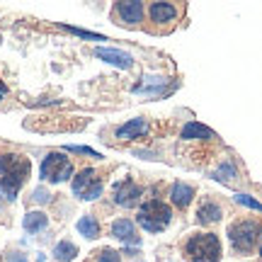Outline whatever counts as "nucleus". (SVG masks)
I'll return each mask as SVG.
<instances>
[{"label": "nucleus", "mask_w": 262, "mask_h": 262, "mask_svg": "<svg viewBox=\"0 0 262 262\" xmlns=\"http://www.w3.org/2000/svg\"><path fill=\"white\" fill-rule=\"evenodd\" d=\"M29 172H32L29 158L19 153H3L0 156V194L8 202H15L22 185L27 182Z\"/></svg>", "instance_id": "obj_1"}, {"label": "nucleus", "mask_w": 262, "mask_h": 262, "mask_svg": "<svg viewBox=\"0 0 262 262\" xmlns=\"http://www.w3.org/2000/svg\"><path fill=\"white\" fill-rule=\"evenodd\" d=\"M185 257L192 262H219L221 243L214 233H194L185 243Z\"/></svg>", "instance_id": "obj_2"}, {"label": "nucleus", "mask_w": 262, "mask_h": 262, "mask_svg": "<svg viewBox=\"0 0 262 262\" xmlns=\"http://www.w3.org/2000/svg\"><path fill=\"white\" fill-rule=\"evenodd\" d=\"M170 219H172L170 206L165 204V202H158V199L146 202V204L139 209V214H136L139 226L143 231H148V233H160V231L170 224Z\"/></svg>", "instance_id": "obj_3"}, {"label": "nucleus", "mask_w": 262, "mask_h": 262, "mask_svg": "<svg viewBox=\"0 0 262 262\" xmlns=\"http://www.w3.org/2000/svg\"><path fill=\"white\" fill-rule=\"evenodd\" d=\"M262 228L257 221H238L228 228V238H231V245H233L238 253H250L260 238Z\"/></svg>", "instance_id": "obj_4"}, {"label": "nucleus", "mask_w": 262, "mask_h": 262, "mask_svg": "<svg viewBox=\"0 0 262 262\" xmlns=\"http://www.w3.org/2000/svg\"><path fill=\"white\" fill-rule=\"evenodd\" d=\"M71 178H73V163H71V158H66L63 153H49L47 158L41 160V180L58 185V182Z\"/></svg>", "instance_id": "obj_5"}, {"label": "nucleus", "mask_w": 262, "mask_h": 262, "mask_svg": "<svg viewBox=\"0 0 262 262\" xmlns=\"http://www.w3.org/2000/svg\"><path fill=\"white\" fill-rule=\"evenodd\" d=\"M73 194L85 199V202H93L102 194V180L97 178V172L93 168L80 170L73 178Z\"/></svg>", "instance_id": "obj_6"}, {"label": "nucleus", "mask_w": 262, "mask_h": 262, "mask_svg": "<svg viewBox=\"0 0 262 262\" xmlns=\"http://www.w3.org/2000/svg\"><path fill=\"white\" fill-rule=\"evenodd\" d=\"M95 56L102 58L104 63L110 66H117V68H131L134 66V58H131V54H126V51H122V49H112V47H97L95 49Z\"/></svg>", "instance_id": "obj_7"}, {"label": "nucleus", "mask_w": 262, "mask_h": 262, "mask_svg": "<svg viewBox=\"0 0 262 262\" xmlns=\"http://www.w3.org/2000/svg\"><path fill=\"white\" fill-rule=\"evenodd\" d=\"M141 194H143V189H141L134 180H124L122 185L117 187V192H114V202L119 206H134L139 202Z\"/></svg>", "instance_id": "obj_8"}, {"label": "nucleus", "mask_w": 262, "mask_h": 262, "mask_svg": "<svg viewBox=\"0 0 262 262\" xmlns=\"http://www.w3.org/2000/svg\"><path fill=\"white\" fill-rule=\"evenodd\" d=\"M148 15L156 25H170L178 19V8L172 3H153L148 8Z\"/></svg>", "instance_id": "obj_9"}, {"label": "nucleus", "mask_w": 262, "mask_h": 262, "mask_svg": "<svg viewBox=\"0 0 262 262\" xmlns=\"http://www.w3.org/2000/svg\"><path fill=\"white\" fill-rule=\"evenodd\" d=\"M117 15H119V19L126 22V25H139L141 19H143V3H139V0L119 3V5H117Z\"/></svg>", "instance_id": "obj_10"}, {"label": "nucleus", "mask_w": 262, "mask_h": 262, "mask_svg": "<svg viewBox=\"0 0 262 262\" xmlns=\"http://www.w3.org/2000/svg\"><path fill=\"white\" fill-rule=\"evenodd\" d=\"M112 235L119 238L124 243H139V235H136V226L131 224L129 219H117L112 224Z\"/></svg>", "instance_id": "obj_11"}, {"label": "nucleus", "mask_w": 262, "mask_h": 262, "mask_svg": "<svg viewBox=\"0 0 262 262\" xmlns=\"http://www.w3.org/2000/svg\"><path fill=\"white\" fill-rule=\"evenodd\" d=\"M146 131H148V122L146 119H129L126 124H122L117 129V139L129 141V139H136V136H143Z\"/></svg>", "instance_id": "obj_12"}, {"label": "nucleus", "mask_w": 262, "mask_h": 262, "mask_svg": "<svg viewBox=\"0 0 262 262\" xmlns=\"http://www.w3.org/2000/svg\"><path fill=\"white\" fill-rule=\"evenodd\" d=\"M22 226H25V231L27 233H39V231H44L49 226V216L44 214V211H29L27 216H25V221H22Z\"/></svg>", "instance_id": "obj_13"}, {"label": "nucleus", "mask_w": 262, "mask_h": 262, "mask_svg": "<svg viewBox=\"0 0 262 262\" xmlns=\"http://www.w3.org/2000/svg\"><path fill=\"white\" fill-rule=\"evenodd\" d=\"M192 196H194V189L185 185V182H178V185H172V192H170V199H172V204L180 206V209H185V206L192 202Z\"/></svg>", "instance_id": "obj_14"}, {"label": "nucleus", "mask_w": 262, "mask_h": 262, "mask_svg": "<svg viewBox=\"0 0 262 262\" xmlns=\"http://www.w3.org/2000/svg\"><path fill=\"white\" fill-rule=\"evenodd\" d=\"M211 136H214V131L199 122H189L182 129V139H211Z\"/></svg>", "instance_id": "obj_15"}, {"label": "nucleus", "mask_w": 262, "mask_h": 262, "mask_svg": "<svg viewBox=\"0 0 262 262\" xmlns=\"http://www.w3.org/2000/svg\"><path fill=\"white\" fill-rule=\"evenodd\" d=\"M78 233L85 235V238H97L100 235V224H97V219L95 216H83L80 221H78Z\"/></svg>", "instance_id": "obj_16"}, {"label": "nucleus", "mask_w": 262, "mask_h": 262, "mask_svg": "<svg viewBox=\"0 0 262 262\" xmlns=\"http://www.w3.org/2000/svg\"><path fill=\"white\" fill-rule=\"evenodd\" d=\"M196 216H199V224H214L221 219V206L214 204V202H206V204H202Z\"/></svg>", "instance_id": "obj_17"}, {"label": "nucleus", "mask_w": 262, "mask_h": 262, "mask_svg": "<svg viewBox=\"0 0 262 262\" xmlns=\"http://www.w3.org/2000/svg\"><path fill=\"white\" fill-rule=\"evenodd\" d=\"M78 255V248H75L71 241H61V243H56V248H54V257H56L58 262H71Z\"/></svg>", "instance_id": "obj_18"}, {"label": "nucleus", "mask_w": 262, "mask_h": 262, "mask_svg": "<svg viewBox=\"0 0 262 262\" xmlns=\"http://www.w3.org/2000/svg\"><path fill=\"white\" fill-rule=\"evenodd\" d=\"M216 180H221V182H231V180H235V168L231 160H224L221 165H219V170H216Z\"/></svg>", "instance_id": "obj_19"}, {"label": "nucleus", "mask_w": 262, "mask_h": 262, "mask_svg": "<svg viewBox=\"0 0 262 262\" xmlns=\"http://www.w3.org/2000/svg\"><path fill=\"white\" fill-rule=\"evenodd\" d=\"M97 262H122V255L117 250H112V248H102L97 253Z\"/></svg>", "instance_id": "obj_20"}, {"label": "nucleus", "mask_w": 262, "mask_h": 262, "mask_svg": "<svg viewBox=\"0 0 262 262\" xmlns=\"http://www.w3.org/2000/svg\"><path fill=\"white\" fill-rule=\"evenodd\" d=\"M68 29L71 34H75V37H83V39H95V41H104L102 34H95V32H88V29H78V27H63Z\"/></svg>", "instance_id": "obj_21"}, {"label": "nucleus", "mask_w": 262, "mask_h": 262, "mask_svg": "<svg viewBox=\"0 0 262 262\" xmlns=\"http://www.w3.org/2000/svg\"><path fill=\"white\" fill-rule=\"evenodd\" d=\"M235 202H238V204H243V206H248V209L262 211V204H260V202H257V199H253V196H248V194H235Z\"/></svg>", "instance_id": "obj_22"}, {"label": "nucleus", "mask_w": 262, "mask_h": 262, "mask_svg": "<svg viewBox=\"0 0 262 262\" xmlns=\"http://www.w3.org/2000/svg\"><path fill=\"white\" fill-rule=\"evenodd\" d=\"M34 202H37V204H49V202H51V192L44 187H37L34 189Z\"/></svg>", "instance_id": "obj_23"}, {"label": "nucleus", "mask_w": 262, "mask_h": 262, "mask_svg": "<svg viewBox=\"0 0 262 262\" xmlns=\"http://www.w3.org/2000/svg\"><path fill=\"white\" fill-rule=\"evenodd\" d=\"M3 260L5 262H29V257L25 253H19V250H10V253L3 255Z\"/></svg>", "instance_id": "obj_24"}, {"label": "nucleus", "mask_w": 262, "mask_h": 262, "mask_svg": "<svg viewBox=\"0 0 262 262\" xmlns=\"http://www.w3.org/2000/svg\"><path fill=\"white\" fill-rule=\"evenodd\" d=\"M66 150H71V153H83V156H93V158H100V153L93 148H88V146H66Z\"/></svg>", "instance_id": "obj_25"}, {"label": "nucleus", "mask_w": 262, "mask_h": 262, "mask_svg": "<svg viewBox=\"0 0 262 262\" xmlns=\"http://www.w3.org/2000/svg\"><path fill=\"white\" fill-rule=\"evenodd\" d=\"M5 93H8V88H5V85L0 83V100H3V95H5Z\"/></svg>", "instance_id": "obj_26"}, {"label": "nucleus", "mask_w": 262, "mask_h": 262, "mask_svg": "<svg viewBox=\"0 0 262 262\" xmlns=\"http://www.w3.org/2000/svg\"><path fill=\"white\" fill-rule=\"evenodd\" d=\"M260 255H262V248H260Z\"/></svg>", "instance_id": "obj_27"}]
</instances>
